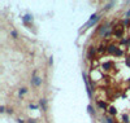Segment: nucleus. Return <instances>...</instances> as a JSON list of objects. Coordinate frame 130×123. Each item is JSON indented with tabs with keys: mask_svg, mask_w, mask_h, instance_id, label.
Masks as SVG:
<instances>
[{
	"mask_svg": "<svg viewBox=\"0 0 130 123\" xmlns=\"http://www.w3.org/2000/svg\"><path fill=\"white\" fill-rule=\"evenodd\" d=\"M31 82H33V84H35V86H40V84H42V79L37 78V76H34V78L31 79Z\"/></svg>",
	"mask_w": 130,
	"mask_h": 123,
	"instance_id": "obj_1",
	"label": "nucleus"
},
{
	"mask_svg": "<svg viewBox=\"0 0 130 123\" xmlns=\"http://www.w3.org/2000/svg\"><path fill=\"white\" fill-rule=\"evenodd\" d=\"M92 54H95V48L90 49V53H88V60H92Z\"/></svg>",
	"mask_w": 130,
	"mask_h": 123,
	"instance_id": "obj_2",
	"label": "nucleus"
},
{
	"mask_svg": "<svg viewBox=\"0 0 130 123\" xmlns=\"http://www.w3.org/2000/svg\"><path fill=\"white\" fill-rule=\"evenodd\" d=\"M31 20H33V17H31L30 14H26V16L24 17V21H25V22H29V21H31Z\"/></svg>",
	"mask_w": 130,
	"mask_h": 123,
	"instance_id": "obj_3",
	"label": "nucleus"
},
{
	"mask_svg": "<svg viewBox=\"0 0 130 123\" xmlns=\"http://www.w3.org/2000/svg\"><path fill=\"white\" fill-rule=\"evenodd\" d=\"M109 52L111 53H116V52H117V48H116L115 45H109Z\"/></svg>",
	"mask_w": 130,
	"mask_h": 123,
	"instance_id": "obj_4",
	"label": "nucleus"
},
{
	"mask_svg": "<svg viewBox=\"0 0 130 123\" xmlns=\"http://www.w3.org/2000/svg\"><path fill=\"white\" fill-rule=\"evenodd\" d=\"M26 91H27L26 88H21L20 91H18V93H20V96H21V95H24V93H26Z\"/></svg>",
	"mask_w": 130,
	"mask_h": 123,
	"instance_id": "obj_5",
	"label": "nucleus"
},
{
	"mask_svg": "<svg viewBox=\"0 0 130 123\" xmlns=\"http://www.w3.org/2000/svg\"><path fill=\"white\" fill-rule=\"evenodd\" d=\"M99 106H100V108H103V109H106L107 108V105L104 102H99Z\"/></svg>",
	"mask_w": 130,
	"mask_h": 123,
	"instance_id": "obj_6",
	"label": "nucleus"
},
{
	"mask_svg": "<svg viewBox=\"0 0 130 123\" xmlns=\"http://www.w3.org/2000/svg\"><path fill=\"white\" fill-rule=\"evenodd\" d=\"M106 51V47L104 45H100V48H99V52H104Z\"/></svg>",
	"mask_w": 130,
	"mask_h": 123,
	"instance_id": "obj_7",
	"label": "nucleus"
},
{
	"mask_svg": "<svg viewBox=\"0 0 130 123\" xmlns=\"http://www.w3.org/2000/svg\"><path fill=\"white\" fill-rule=\"evenodd\" d=\"M109 110H111V114H116V109L115 108H111Z\"/></svg>",
	"mask_w": 130,
	"mask_h": 123,
	"instance_id": "obj_8",
	"label": "nucleus"
},
{
	"mask_svg": "<svg viewBox=\"0 0 130 123\" xmlns=\"http://www.w3.org/2000/svg\"><path fill=\"white\" fill-rule=\"evenodd\" d=\"M106 122H107V123H113L112 118H107V119H106Z\"/></svg>",
	"mask_w": 130,
	"mask_h": 123,
	"instance_id": "obj_9",
	"label": "nucleus"
},
{
	"mask_svg": "<svg viewBox=\"0 0 130 123\" xmlns=\"http://www.w3.org/2000/svg\"><path fill=\"white\" fill-rule=\"evenodd\" d=\"M122 119H124V122H129V121H128L129 118H128V117H126V115H124V117H122Z\"/></svg>",
	"mask_w": 130,
	"mask_h": 123,
	"instance_id": "obj_10",
	"label": "nucleus"
},
{
	"mask_svg": "<svg viewBox=\"0 0 130 123\" xmlns=\"http://www.w3.org/2000/svg\"><path fill=\"white\" fill-rule=\"evenodd\" d=\"M12 35H13L14 38H17V32H16V31H12Z\"/></svg>",
	"mask_w": 130,
	"mask_h": 123,
	"instance_id": "obj_11",
	"label": "nucleus"
},
{
	"mask_svg": "<svg viewBox=\"0 0 130 123\" xmlns=\"http://www.w3.org/2000/svg\"><path fill=\"white\" fill-rule=\"evenodd\" d=\"M88 111H90V113H91V114H92V113H94V111H92V108H91V106H88Z\"/></svg>",
	"mask_w": 130,
	"mask_h": 123,
	"instance_id": "obj_12",
	"label": "nucleus"
},
{
	"mask_svg": "<svg viewBox=\"0 0 130 123\" xmlns=\"http://www.w3.org/2000/svg\"><path fill=\"white\" fill-rule=\"evenodd\" d=\"M29 123H35V121H34V119H30V121H29Z\"/></svg>",
	"mask_w": 130,
	"mask_h": 123,
	"instance_id": "obj_13",
	"label": "nucleus"
},
{
	"mask_svg": "<svg viewBox=\"0 0 130 123\" xmlns=\"http://www.w3.org/2000/svg\"><path fill=\"white\" fill-rule=\"evenodd\" d=\"M18 123H24V122H22V121H21V119H20V121H18Z\"/></svg>",
	"mask_w": 130,
	"mask_h": 123,
	"instance_id": "obj_14",
	"label": "nucleus"
}]
</instances>
